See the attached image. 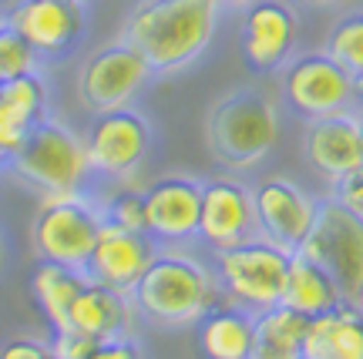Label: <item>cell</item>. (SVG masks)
<instances>
[{
  "label": "cell",
  "mask_w": 363,
  "mask_h": 359,
  "mask_svg": "<svg viewBox=\"0 0 363 359\" xmlns=\"http://www.w3.org/2000/svg\"><path fill=\"white\" fill-rule=\"evenodd\" d=\"M219 0H138L121 38L155 74H175L208 51L219 30Z\"/></svg>",
  "instance_id": "1"
},
{
  "label": "cell",
  "mask_w": 363,
  "mask_h": 359,
  "mask_svg": "<svg viewBox=\"0 0 363 359\" xmlns=\"http://www.w3.org/2000/svg\"><path fill=\"white\" fill-rule=\"evenodd\" d=\"M135 312L155 326H199V319L225 302L222 285L212 272L192 256L182 252H155L131 289Z\"/></svg>",
  "instance_id": "2"
},
{
  "label": "cell",
  "mask_w": 363,
  "mask_h": 359,
  "mask_svg": "<svg viewBox=\"0 0 363 359\" xmlns=\"http://www.w3.org/2000/svg\"><path fill=\"white\" fill-rule=\"evenodd\" d=\"M206 142L219 165L233 171L256 168L279 142V108L259 88L229 91L208 111Z\"/></svg>",
  "instance_id": "3"
},
{
  "label": "cell",
  "mask_w": 363,
  "mask_h": 359,
  "mask_svg": "<svg viewBox=\"0 0 363 359\" xmlns=\"http://www.w3.org/2000/svg\"><path fill=\"white\" fill-rule=\"evenodd\" d=\"M4 165H7L11 175L34 185L44 198L78 195L81 181L91 171L84 138H78L67 125L54 121V118L38 121L27 135V142Z\"/></svg>",
  "instance_id": "4"
},
{
  "label": "cell",
  "mask_w": 363,
  "mask_h": 359,
  "mask_svg": "<svg viewBox=\"0 0 363 359\" xmlns=\"http://www.w3.org/2000/svg\"><path fill=\"white\" fill-rule=\"evenodd\" d=\"M289 258L293 252L272 245L262 235H252L233 249L216 252V279L222 285L225 302L242 306L249 312H262V309L283 302Z\"/></svg>",
  "instance_id": "5"
},
{
  "label": "cell",
  "mask_w": 363,
  "mask_h": 359,
  "mask_svg": "<svg viewBox=\"0 0 363 359\" xmlns=\"http://www.w3.org/2000/svg\"><path fill=\"white\" fill-rule=\"evenodd\" d=\"M296 252L310 256L313 262H320L333 283L340 285V292L347 302L360 306L363 299V215L350 212V208L337 202L333 195H326L316 205V218H313L310 235L303 239Z\"/></svg>",
  "instance_id": "6"
},
{
  "label": "cell",
  "mask_w": 363,
  "mask_h": 359,
  "mask_svg": "<svg viewBox=\"0 0 363 359\" xmlns=\"http://www.w3.org/2000/svg\"><path fill=\"white\" fill-rule=\"evenodd\" d=\"M279 91L286 108L303 121L350 111L357 101V77L326 51L293 54L279 71Z\"/></svg>",
  "instance_id": "7"
},
{
  "label": "cell",
  "mask_w": 363,
  "mask_h": 359,
  "mask_svg": "<svg viewBox=\"0 0 363 359\" xmlns=\"http://www.w3.org/2000/svg\"><path fill=\"white\" fill-rule=\"evenodd\" d=\"M101 225V212L81 195L44 198V205H40L38 218L30 225V245H34L40 262L84 269Z\"/></svg>",
  "instance_id": "8"
},
{
  "label": "cell",
  "mask_w": 363,
  "mask_h": 359,
  "mask_svg": "<svg viewBox=\"0 0 363 359\" xmlns=\"http://www.w3.org/2000/svg\"><path fill=\"white\" fill-rule=\"evenodd\" d=\"M152 74H155L152 64H148L125 38H118V40H111V44L98 47V51L81 64L78 98L94 115L118 111V108H128V104L142 94L145 84L152 81Z\"/></svg>",
  "instance_id": "9"
},
{
  "label": "cell",
  "mask_w": 363,
  "mask_h": 359,
  "mask_svg": "<svg viewBox=\"0 0 363 359\" xmlns=\"http://www.w3.org/2000/svg\"><path fill=\"white\" fill-rule=\"evenodd\" d=\"M84 152H88L91 171L125 178L131 171H138L152 152V125L131 104L94 115V121L84 131Z\"/></svg>",
  "instance_id": "10"
},
{
  "label": "cell",
  "mask_w": 363,
  "mask_h": 359,
  "mask_svg": "<svg viewBox=\"0 0 363 359\" xmlns=\"http://www.w3.org/2000/svg\"><path fill=\"white\" fill-rule=\"evenodd\" d=\"M299 44V13L286 0H252L242 7L239 51L249 71L272 74L289 64Z\"/></svg>",
  "instance_id": "11"
},
{
  "label": "cell",
  "mask_w": 363,
  "mask_h": 359,
  "mask_svg": "<svg viewBox=\"0 0 363 359\" xmlns=\"http://www.w3.org/2000/svg\"><path fill=\"white\" fill-rule=\"evenodd\" d=\"M4 21L38 51L40 61L65 57L84 38V4L74 0H13Z\"/></svg>",
  "instance_id": "12"
},
{
  "label": "cell",
  "mask_w": 363,
  "mask_h": 359,
  "mask_svg": "<svg viewBox=\"0 0 363 359\" xmlns=\"http://www.w3.org/2000/svg\"><path fill=\"white\" fill-rule=\"evenodd\" d=\"M252 205H256V232L262 239H269L286 252H296L310 235L320 202L310 192H303L293 178L272 175L252 188Z\"/></svg>",
  "instance_id": "13"
},
{
  "label": "cell",
  "mask_w": 363,
  "mask_h": 359,
  "mask_svg": "<svg viewBox=\"0 0 363 359\" xmlns=\"http://www.w3.org/2000/svg\"><path fill=\"white\" fill-rule=\"evenodd\" d=\"M256 232V205L252 188L242 181L219 175L202 181V212H199V239L212 245L216 252L246 242Z\"/></svg>",
  "instance_id": "14"
},
{
  "label": "cell",
  "mask_w": 363,
  "mask_h": 359,
  "mask_svg": "<svg viewBox=\"0 0 363 359\" xmlns=\"http://www.w3.org/2000/svg\"><path fill=\"white\" fill-rule=\"evenodd\" d=\"M155 252H158L155 239L148 232H128L104 222L101 232H98V242H94V249L88 256L84 275L91 283L131 295V289L138 285L142 272L148 269V262L155 258Z\"/></svg>",
  "instance_id": "15"
},
{
  "label": "cell",
  "mask_w": 363,
  "mask_h": 359,
  "mask_svg": "<svg viewBox=\"0 0 363 359\" xmlns=\"http://www.w3.org/2000/svg\"><path fill=\"white\" fill-rule=\"evenodd\" d=\"M199 212H202V181L189 175H165L145 188L148 235L162 245L199 239Z\"/></svg>",
  "instance_id": "16"
},
{
  "label": "cell",
  "mask_w": 363,
  "mask_h": 359,
  "mask_svg": "<svg viewBox=\"0 0 363 359\" xmlns=\"http://www.w3.org/2000/svg\"><path fill=\"white\" fill-rule=\"evenodd\" d=\"M303 152L316 175H323L330 185L340 181L347 171L363 165V115L350 108L306 121Z\"/></svg>",
  "instance_id": "17"
},
{
  "label": "cell",
  "mask_w": 363,
  "mask_h": 359,
  "mask_svg": "<svg viewBox=\"0 0 363 359\" xmlns=\"http://www.w3.org/2000/svg\"><path fill=\"white\" fill-rule=\"evenodd\" d=\"M131 312H135V302L131 295L115 292L108 285L91 283L78 292V299L71 302V312H67V326L81 329L91 339H118V336H128L131 329Z\"/></svg>",
  "instance_id": "18"
},
{
  "label": "cell",
  "mask_w": 363,
  "mask_h": 359,
  "mask_svg": "<svg viewBox=\"0 0 363 359\" xmlns=\"http://www.w3.org/2000/svg\"><path fill=\"white\" fill-rule=\"evenodd\" d=\"M303 359H363V309L340 302L323 316H313Z\"/></svg>",
  "instance_id": "19"
},
{
  "label": "cell",
  "mask_w": 363,
  "mask_h": 359,
  "mask_svg": "<svg viewBox=\"0 0 363 359\" xmlns=\"http://www.w3.org/2000/svg\"><path fill=\"white\" fill-rule=\"evenodd\" d=\"M252 312L222 302L199 319V349L206 359H252Z\"/></svg>",
  "instance_id": "20"
},
{
  "label": "cell",
  "mask_w": 363,
  "mask_h": 359,
  "mask_svg": "<svg viewBox=\"0 0 363 359\" xmlns=\"http://www.w3.org/2000/svg\"><path fill=\"white\" fill-rule=\"evenodd\" d=\"M340 302H347L340 285L333 283V275L313 262L303 252H293L289 258V272H286V289H283V306L296 309L303 316H323L330 309H337Z\"/></svg>",
  "instance_id": "21"
},
{
  "label": "cell",
  "mask_w": 363,
  "mask_h": 359,
  "mask_svg": "<svg viewBox=\"0 0 363 359\" xmlns=\"http://www.w3.org/2000/svg\"><path fill=\"white\" fill-rule=\"evenodd\" d=\"M252 329H256L252 359H303L310 316L276 302L262 312H252Z\"/></svg>",
  "instance_id": "22"
},
{
  "label": "cell",
  "mask_w": 363,
  "mask_h": 359,
  "mask_svg": "<svg viewBox=\"0 0 363 359\" xmlns=\"http://www.w3.org/2000/svg\"><path fill=\"white\" fill-rule=\"evenodd\" d=\"M88 285L84 269H71V266H57V262H40L34 275H30V292L40 312L48 316L51 326H65L71 302L78 299V292Z\"/></svg>",
  "instance_id": "23"
},
{
  "label": "cell",
  "mask_w": 363,
  "mask_h": 359,
  "mask_svg": "<svg viewBox=\"0 0 363 359\" xmlns=\"http://www.w3.org/2000/svg\"><path fill=\"white\" fill-rule=\"evenodd\" d=\"M323 51L333 61H340L353 77H363V7H350L330 27Z\"/></svg>",
  "instance_id": "24"
},
{
  "label": "cell",
  "mask_w": 363,
  "mask_h": 359,
  "mask_svg": "<svg viewBox=\"0 0 363 359\" xmlns=\"http://www.w3.org/2000/svg\"><path fill=\"white\" fill-rule=\"evenodd\" d=\"M0 101H7L13 111H21L30 125H38V121L48 118V101H51L48 98V81L38 71L0 81Z\"/></svg>",
  "instance_id": "25"
},
{
  "label": "cell",
  "mask_w": 363,
  "mask_h": 359,
  "mask_svg": "<svg viewBox=\"0 0 363 359\" xmlns=\"http://www.w3.org/2000/svg\"><path fill=\"white\" fill-rule=\"evenodd\" d=\"M40 67L38 51L27 44L13 27H0V81H11V77L30 74Z\"/></svg>",
  "instance_id": "26"
},
{
  "label": "cell",
  "mask_w": 363,
  "mask_h": 359,
  "mask_svg": "<svg viewBox=\"0 0 363 359\" xmlns=\"http://www.w3.org/2000/svg\"><path fill=\"white\" fill-rule=\"evenodd\" d=\"M101 218L108 225L128 232H148V218H145V192L138 188H118L101 208Z\"/></svg>",
  "instance_id": "27"
},
{
  "label": "cell",
  "mask_w": 363,
  "mask_h": 359,
  "mask_svg": "<svg viewBox=\"0 0 363 359\" xmlns=\"http://www.w3.org/2000/svg\"><path fill=\"white\" fill-rule=\"evenodd\" d=\"M30 128L34 125L21 111H13L7 101H0V161H7L11 154H17V148L27 142Z\"/></svg>",
  "instance_id": "28"
},
{
  "label": "cell",
  "mask_w": 363,
  "mask_h": 359,
  "mask_svg": "<svg viewBox=\"0 0 363 359\" xmlns=\"http://www.w3.org/2000/svg\"><path fill=\"white\" fill-rule=\"evenodd\" d=\"M48 346H51L54 359H84L91 349L98 346V339H91V336H84L81 329L65 322V326H54V336Z\"/></svg>",
  "instance_id": "29"
},
{
  "label": "cell",
  "mask_w": 363,
  "mask_h": 359,
  "mask_svg": "<svg viewBox=\"0 0 363 359\" xmlns=\"http://www.w3.org/2000/svg\"><path fill=\"white\" fill-rule=\"evenodd\" d=\"M330 195H333L337 202H343L350 212L363 215V165L353 168V171H347L340 181H333V192Z\"/></svg>",
  "instance_id": "30"
},
{
  "label": "cell",
  "mask_w": 363,
  "mask_h": 359,
  "mask_svg": "<svg viewBox=\"0 0 363 359\" xmlns=\"http://www.w3.org/2000/svg\"><path fill=\"white\" fill-rule=\"evenodd\" d=\"M84 359H142V349L131 336H118V339H104L91 349Z\"/></svg>",
  "instance_id": "31"
},
{
  "label": "cell",
  "mask_w": 363,
  "mask_h": 359,
  "mask_svg": "<svg viewBox=\"0 0 363 359\" xmlns=\"http://www.w3.org/2000/svg\"><path fill=\"white\" fill-rule=\"evenodd\" d=\"M0 359H54L51 346L48 343H38V339H13L0 349Z\"/></svg>",
  "instance_id": "32"
},
{
  "label": "cell",
  "mask_w": 363,
  "mask_h": 359,
  "mask_svg": "<svg viewBox=\"0 0 363 359\" xmlns=\"http://www.w3.org/2000/svg\"><path fill=\"white\" fill-rule=\"evenodd\" d=\"M313 7H326V11H350L357 7V0H306Z\"/></svg>",
  "instance_id": "33"
},
{
  "label": "cell",
  "mask_w": 363,
  "mask_h": 359,
  "mask_svg": "<svg viewBox=\"0 0 363 359\" xmlns=\"http://www.w3.org/2000/svg\"><path fill=\"white\" fill-rule=\"evenodd\" d=\"M353 111L363 115V77H357V101H353Z\"/></svg>",
  "instance_id": "34"
},
{
  "label": "cell",
  "mask_w": 363,
  "mask_h": 359,
  "mask_svg": "<svg viewBox=\"0 0 363 359\" xmlns=\"http://www.w3.org/2000/svg\"><path fill=\"white\" fill-rule=\"evenodd\" d=\"M222 7H233V11H242V7H249L252 0H219Z\"/></svg>",
  "instance_id": "35"
},
{
  "label": "cell",
  "mask_w": 363,
  "mask_h": 359,
  "mask_svg": "<svg viewBox=\"0 0 363 359\" xmlns=\"http://www.w3.org/2000/svg\"><path fill=\"white\" fill-rule=\"evenodd\" d=\"M4 24H7V21H4V13H0V27H4Z\"/></svg>",
  "instance_id": "36"
},
{
  "label": "cell",
  "mask_w": 363,
  "mask_h": 359,
  "mask_svg": "<svg viewBox=\"0 0 363 359\" xmlns=\"http://www.w3.org/2000/svg\"><path fill=\"white\" fill-rule=\"evenodd\" d=\"M74 4H84V0H74Z\"/></svg>",
  "instance_id": "37"
},
{
  "label": "cell",
  "mask_w": 363,
  "mask_h": 359,
  "mask_svg": "<svg viewBox=\"0 0 363 359\" xmlns=\"http://www.w3.org/2000/svg\"><path fill=\"white\" fill-rule=\"evenodd\" d=\"M360 309H363V299H360Z\"/></svg>",
  "instance_id": "38"
}]
</instances>
